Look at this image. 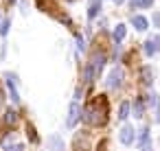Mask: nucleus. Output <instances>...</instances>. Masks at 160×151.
Wrapping results in <instances>:
<instances>
[{"mask_svg": "<svg viewBox=\"0 0 160 151\" xmlns=\"http://www.w3.org/2000/svg\"><path fill=\"white\" fill-rule=\"evenodd\" d=\"M81 118H83L88 125H92V127L105 125V123H108V99H105V96H94V99L88 103V107H86V112L81 114Z\"/></svg>", "mask_w": 160, "mask_h": 151, "instance_id": "1", "label": "nucleus"}, {"mask_svg": "<svg viewBox=\"0 0 160 151\" xmlns=\"http://www.w3.org/2000/svg\"><path fill=\"white\" fill-rule=\"evenodd\" d=\"M103 55H94L92 59H90V64L86 66V81H94L97 77H99V72H101V68H103Z\"/></svg>", "mask_w": 160, "mask_h": 151, "instance_id": "2", "label": "nucleus"}, {"mask_svg": "<svg viewBox=\"0 0 160 151\" xmlns=\"http://www.w3.org/2000/svg\"><path fill=\"white\" fill-rule=\"evenodd\" d=\"M79 118H81V107H79V103L77 101H72L70 103V107H68V118H66V127H75L77 123H79Z\"/></svg>", "mask_w": 160, "mask_h": 151, "instance_id": "3", "label": "nucleus"}, {"mask_svg": "<svg viewBox=\"0 0 160 151\" xmlns=\"http://www.w3.org/2000/svg\"><path fill=\"white\" fill-rule=\"evenodd\" d=\"M121 81H123V70L116 66V68H112V72L108 75L105 85H108V90H116V88L121 85Z\"/></svg>", "mask_w": 160, "mask_h": 151, "instance_id": "4", "label": "nucleus"}, {"mask_svg": "<svg viewBox=\"0 0 160 151\" xmlns=\"http://www.w3.org/2000/svg\"><path fill=\"white\" fill-rule=\"evenodd\" d=\"M118 140H121L123 144H132V140H134V127H132V125L121 127V131H118Z\"/></svg>", "mask_w": 160, "mask_h": 151, "instance_id": "5", "label": "nucleus"}, {"mask_svg": "<svg viewBox=\"0 0 160 151\" xmlns=\"http://www.w3.org/2000/svg\"><path fill=\"white\" fill-rule=\"evenodd\" d=\"M140 151H151V138H149V127L140 129Z\"/></svg>", "mask_w": 160, "mask_h": 151, "instance_id": "6", "label": "nucleus"}, {"mask_svg": "<svg viewBox=\"0 0 160 151\" xmlns=\"http://www.w3.org/2000/svg\"><path fill=\"white\" fill-rule=\"evenodd\" d=\"M16 83H18V79H16V75L13 72H9L7 75V85H9V90H11V99L18 103L20 101V96H18V90H16Z\"/></svg>", "mask_w": 160, "mask_h": 151, "instance_id": "7", "label": "nucleus"}, {"mask_svg": "<svg viewBox=\"0 0 160 151\" xmlns=\"http://www.w3.org/2000/svg\"><path fill=\"white\" fill-rule=\"evenodd\" d=\"M48 151H64V140H62V136H51V138H48Z\"/></svg>", "mask_w": 160, "mask_h": 151, "instance_id": "8", "label": "nucleus"}, {"mask_svg": "<svg viewBox=\"0 0 160 151\" xmlns=\"http://www.w3.org/2000/svg\"><path fill=\"white\" fill-rule=\"evenodd\" d=\"M132 24H134L138 31L149 29V22H147V18H142V16H134V18H132Z\"/></svg>", "mask_w": 160, "mask_h": 151, "instance_id": "9", "label": "nucleus"}, {"mask_svg": "<svg viewBox=\"0 0 160 151\" xmlns=\"http://www.w3.org/2000/svg\"><path fill=\"white\" fill-rule=\"evenodd\" d=\"M101 11V0H92V2L88 5V18H97V13Z\"/></svg>", "mask_w": 160, "mask_h": 151, "instance_id": "10", "label": "nucleus"}, {"mask_svg": "<svg viewBox=\"0 0 160 151\" xmlns=\"http://www.w3.org/2000/svg\"><path fill=\"white\" fill-rule=\"evenodd\" d=\"M140 77H142V81H145V85H151V83H153V72H151V68H142V72H140Z\"/></svg>", "mask_w": 160, "mask_h": 151, "instance_id": "11", "label": "nucleus"}, {"mask_svg": "<svg viewBox=\"0 0 160 151\" xmlns=\"http://www.w3.org/2000/svg\"><path fill=\"white\" fill-rule=\"evenodd\" d=\"M149 96H151L149 101H151L153 107H156V120L160 123V96H158V94H149Z\"/></svg>", "mask_w": 160, "mask_h": 151, "instance_id": "12", "label": "nucleus"}, {"mask_svg": "<svg viewBox=\"0 0 160 151\" xmlns=\"http://www.w3.org/2000/svg\"><path fill=\"white\" fill-rule=\"evenodd\" d=\"M123 37H125V24H118L114 29V42H123Z\"/></svg>", "mask_w": 160, "mask_h": 151, "instance_id": "13", "label": "nucleus"}, {"mask_svg": "<svg viewBox=\"0 0 160 151\" xmlns=\"http://www.w3.org/2000/svg\"><path fill=\"white\" fill-rule=\"evenodd\" d=\"M142 112H145V103H142V99H140V101L134 103V116H136V118H142Z\"/></svg>", "mask_w": 160, "mask_h": 151, "instance_id": "14", "label": "nucleus"}, {"mask_svg": "<svg viewBox=\"0 0 160 151\" xmlns=\"http://www.w3.org/2000/svg\"><path fill=\"white\" fill-rule=\"evenodd\" d=\"M132 5H134L136 9H147V7L153 5V0H132Z\"/></svg>", "mask_w": 160, "mask_h": 151, "instance_id": "15", "label": "nucleus"}, {"mask_svg": "<svg viewBox=\"0 0 160 151\" xmlns=\"http://www.w3.org/2000/svg\"><path fill=\"white\" fill-rule=\"evenodd\" d=\"M156 51H158V48H156V42H153V40H147V42H145V55L151 57Z\"/></svg>", "mask_w": 160, "mask_h": 151, "instance_id": "16", "label": "nucleus"}, {"mask_svg": "<svg viewBox=\"0 0 160 151\" xmlns=\"http://www.w3.org/2000/svg\"><path fill=\"white\" fill-rule=\"evenodd\" d=\"M127 116H129V103H127V101H123V103H121V114H118V118H121V120H125Z\"/></svg>", "mask_w": 160, "mask_h": 151, "instance_id": "17", "label": "nucleus"}, {"mask_svg": "<svg viewBox=\"0 0 160 151\" xmlns=\"http://www.w3.org/2000/svg\"><path fill=\"white\" fill-rule=\"evenodd\" d=\"M16 120H18L16 112H13V110H7V112H5V123H7V125H13Z\"/></svg>", "mask_w": 160, "mask_h": 151, "instance_id": "18", "label": "nucleus"}, {"mask_svg": "<svg viewBox=\"0 0 160 151\" xmlns=\"http://www.w3.org/2000/svg\"><path fill=\"white\" fill-rule=\"evenodd\" d=\"M5 151H24V144L16 142V144H9V147H5Z\"/></svg>", "mask_w": 160, "mask_h": 151, "instance_id": "19", "label": "nucleus"}, {"mask_svg": "<svg viewBox=\"0 0 160 151\" xmlns=\"http://www.w3.org/2000/svg\"><path fill=\"white\" fill-rule=\"evenodd\" d=\"M9 33V20H2V24H0V35H7Z\"/></svg>", "mask_w": 160, "mask_h": 151, "instance_id": "20", "label": "nucleus"}, {"mask_svg": "<svg viewBox=\"0 0 160 151\" xmlns=\"http://www.w3.org/2000/svg\"><path fill=\"white\" fill-rule=\"evenodd\" d=\"M153 24H156V27H160V13H156V16H153Z\"/></svg>", "mask_w": 160, "mask_h": 151, "instance_id": "21", "label": "nucleus"}]
</instances>
